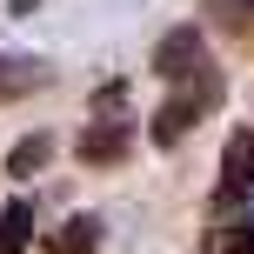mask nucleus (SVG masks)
Masks as SVG:
<instances>
[{
	"label": "nucleus",
	"mask_w": 254,
	"mask_h": 254,
	"mask_svg": "<svg viewBox=\"0 0 254 254\" xmlns=\"http://www.w3.org/2000/svg\"><path fill=\"white\" fill-rule=\"evenodd\" d=\"M221 94H228V80H221V67H194L188 80H174V94H167L161 107H154V147H174V140H188L194 127L221 107Z\"/></svg>",
	"instance_id": "nucleus-1"
},
{
	"label": "nucleus",
	"mask_w": 254,
	"mask_h": 254,
	"mask_svg": "<svg viewBox=\"0 0 254 254\" xmlns=\"http://www.w3.org/2000/svg\"><path fill=\"white\" fill-rule=\"evenodd\" d=\"M74 154H80V167H121L127 154H134V121H127V87H107V94H94V121L80 127Z\"/></svg>",
	"instance_id": "nucleus-2"
},
{
	"label": "nucleus",
	"mask_w": 254,
	"mask_h": 254,
	"mask_svg": "<svg viewBox=\"0 0 254 254\" xmlns=\"http://www.w3.org/2000/svg\"><path fill=\"white\" fill-rule=\"evenodd\" d=\"M254 194V127H234L228 147H221V188H214V207H241Z\"/></svg>",
	"instance_id": "nucleus-3"
},
{
	"label": "nucleus",
	"mask_w": 254,
	"mask_h": 254,
	"mask_svg": "<svg viewBox=\"0 0 254 254\" xmlns=\"http://www.w3.org/2000/svg\"><path fill=\"white\" fill-rule=\"evenodd\" d=\"M194 67H207V40H201V27H174V34L154 47V74H161V80H188Z\"/></svg>",
	"instance_id": "nucleus-4"
},
{
	"label": "nucleus",
	"mask_w": 254,
	"mask_h": 254,
	"mask_svg": "<svg viewBox=\"0 0 254 254\" xmlns=\"http://www.w3.org/2000/svg\"><path fill=\"white\" fill-rule=\"evenodd\" d=\"M34 87H47V61H27V54H0V107L27 101Z\"/></svg>",
	"instance_id": "nucleus-5"
},
{
	"label": "nucleus",
	"mask_w": 254,
	"mask_h": 254,
	"mask_svg": "<svg viewBox=\"0 0 254 254\" xmlns=\"http://www.w3.org/2000/svg\"><path fill=\"white\" fill-rule=\"evenodd\" d=\"M101 214H74V221H61V228L47 234V254H101Z\"/></svg>",
	"instance_id": "nucleus-6"
},
{
	"label": "nucleus",
	"mask_w": 254,
	"mask_h": 254,
	"mask_svg": "<svg viewBox=\"0 0 254 254\" xmlns=\"http://www.w3.org/2000/svg\"><path fill=\"white\" fill-rule=\"evenodd\" d=\"M201 254H254V207L234 214V221H214L201 234Z\"/></svg>",
	"instance_id": "nucleus-7"
},
{
	"label": "nucleus",
	"mask_w": 254,
	"mask_h": 254,
	"mask_svg": "<svg viewBox=\"0 0 254 254\" xmlns=\"http://www.w3.org/2000/svg\"><path fill=\"white\" fill-rule=\"evenodd\" d=\"M27 241H34V207L7 201V207H0V254H20Z\"/></svg>",
	"instance_id": "nucleus-8"
},
{
	"label": "nucleus",
	"mask_w": 254,
	"mask_h": 254,
	"mask_svg": "<svg viewBox=\"0 0 254 254\" xmlns=\"http://www.w3.org/2000/svg\"><path fill=\"white\" fill-rule=\"evenodd\" d=\"M47 161H54V134H27L20 147L7 154V174H20V181H27V174H40Z\"/></svg>",
	"instance_id": "nucleus-9"
},
{
	"label": "nucleus",
	"mask_w": 254,
	"mask_h": 254,
	"mask_svg": "<svg viewBox=\"0 0 254 254\" xmlns=\"http://www.w3.org/2000/svg\"><path fill=\"white\" fill-rule=\"evenodd\" d=\"M207 13H214L221 27H228V34H254V0H207Z\"/></svg>",
	"instance_id": "nucleus-10"
}]
</instances>
